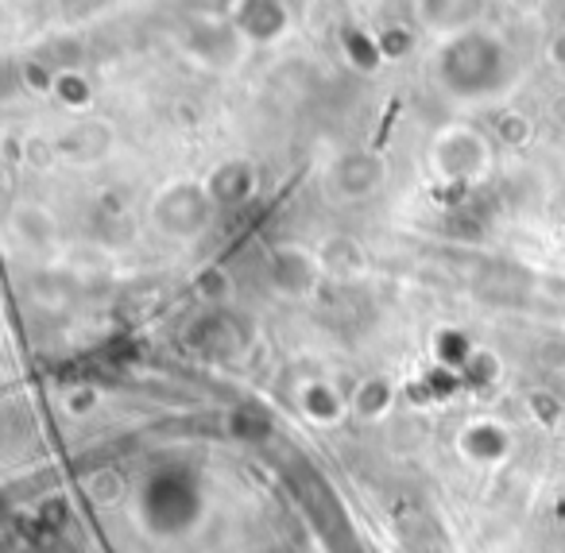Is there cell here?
<instances>
[{"label":"cell","mask_w":565,"mask_h":553,"mask_svg":"<svg viewBox=\"0 0 565 553\" xmlns=\"http://www.w3.org/2000/svg\"><path fill=\"white\" fill-rule=\"evenodd\" d=\"M384 159L372 156V151H345L341 159H333L330 167V190L333 198H345V202H361V198L376 194L384 187Z\"/></svg>","instance_id":"2"},{"label":"cell","mask_w":565,"mask_h":553,"mask_svg":"<svg viewBox=\"0 0 565 553\" xmlns=\"http://www.w3.org/2000/svg\"><path fill=\"white\" fill-rule=\"evenodd\" d=\"M508 51L484 32H465L441 43L438 55V86L457 102H484L500 94L508 82Z\"/></svg>","instance_id":"1"},{"label":"cell","mask_w":565,"mask_h":553,"mask_svg":"<svg viewBox=\"0 0 565 553\" xmlns=\"http://www.w3.org/2000/svg\"><path fill=\"white\" fill-rule=\"evenodd\" d=\"M282 28H287V12L279 0H241L236 4V32L244 40L271 43L282 35Z\"/></svg>","instance_id":"6"},{"label":"cell","mask_w":565,"mask_h":553,"mask_svg":"<svg viewBox=\"0 0 565 553\" xmlns=\"http://www.w3.org/2000/svg\"><path fill=\"white\" fill-rule=\"evenodd\" d=\"M113 143L109 128L105 125H74L71 132L58 140V148H63V156H71L74 163H94L97 156H105Z\"/></svg>","instance_id":"7"},{"label":"cell","mask_w":565,"mask_h":553,"mask_svg":"<svg viewBox=\"0 0 565 553\" xmlns=\"http://www.w3.org/2000/svg\"><path fill=\"white\" fill-rule=\"evenodd\" d=\"M213 194H205L202 187H171L163 190V198L156 202V221L174 236H190L205 225L210 217Z\"/></svg>","instance_id":"3"},{"label":"cell","mask_w":565,"mask_h":553,"mask_svg":"<svg viewBox=\"0 0 565 553\" xmlns=\"http://www.w3.org/2000/svg\"><path fill=\"white\" fill-rule=\"evenodd\" d=\"M480 17H484V0H418V24L441 43L472 32Z\"/></svg>","instance_id":"4"},{"label":"cell","mask_w":565,"mask_h":553,"mask_svg":"<svg viewBox=\"0 0 565 553\" xmlns=\"http://www.w3.org/2000/svg\"><path fill=\"white\" fill-rule=\"evenodd\" d=\"M434 163L441 167V174H449V179H465V174H472L480 163H484V143L477 140L472 132H446L438 136V143H434Z\"/></svg>","instance_id":"5"},{"label":"cell","mask_w":565,"mask_h":553,"mask_svg":"<svg viewBox=\"0 0 565 553\" xmlns=\"http://www.w3.org/2000/svg\"><path fill=\"white\" fill-rule=\"evenodd\" d=\"M550 59H554L557 66H565V32H554V40H550Z\"/></svg>","instance_id":"8"}]
</instances>
